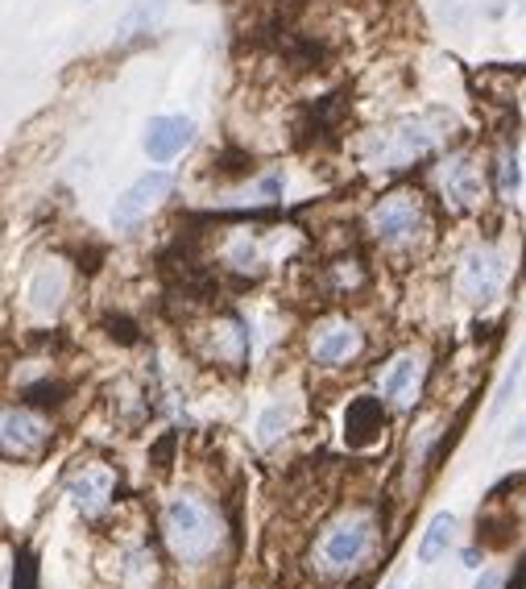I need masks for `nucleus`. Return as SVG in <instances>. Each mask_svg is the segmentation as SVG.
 I'll return each mask as SVG.
<instances>
[{
  "label": "nucleus",
  "instance_id": "f257e3e1",
  "mask_svg": "<svg viewBox=\"0 0 526 589\" xmlns=\"http://www.w3.org/2000/svg\"><path fill=\"white\" fill-rule=\"evenodd\" d=\"M162 536H166V548L187 561V565H200L216 552V543L224 536L220 527V515L207 507L204 498L195 495H179L166 502L162 511Z\"/></svg>",
  "mask_w": 526,
  "mask_h": 589
},
{
  "label": "nucleus",
  "instance_id": "f03ea898",
  "mask_svg": "<svg viewBox=\"0 0 526 589\" xmlns=\"http://www.w3.org/2000/svg\"><path fill=\"white\" fill-rule=\"evenodd\" d=\"M369 229L386 249H407L427 233V208L419 200V191H389L382 204H373Z\"/></svg>",
  "mask_w": 526,
  "mask_h": 589
},
{
  "label": "nucleus",
  "instance_id": "7ed1b4c3",
  "mask_svg": "<svg viewBox=\"0 0 526 589\" xmlns=\"http://www.w3.org/2000/svg\"><path fill=\"white\" fill-rule=\"evenodd\" d=\"M444 120L439 117H419V120H402V125H394L386 133H377L373 138V166H407L414 158H423V154H432L439 138L448 133V129H439Z\"/></svg>",
  "mask_w": 526,
  "mask_h": 589
},
{
  "label": "nucleus",
  "instance_id": "20e7f679",
  "mask_svg": "<svg viewBox=\"0 0 526 589\" xmlns=\"http://www.w3.org/2000/svg\"><path fill=\"white\" fill-rule=\"evenodd\" d=\"M505 283V258L498 254V245L480 241L473 245L464 261H460V295L469 304H489Z\"/></svg>",
  "mask_w": 526,
  "mask_h": 589
},
{
  "label": "nucleus",
  "instance_id": "39448f33",
  "mask_svg": "<svg viewBox=\"0 0 526 589\" xmlns=\"http://www.w3.org/2000/svg\"><path fill=\"white\" fill-rule=\"evenodd\" d=\"M369 518H344L336 523L320 543V561L328 573H348L352 565H361V556L369 552Z\"/></svg>",
  "mask_w": 526,
  "mask_h": 589
},
{
  "label": "nucleus",
  "instance_id": "423d86ee",
  "mask_svg": "<svg viewBox=\"0 0 526 589\" xmlns=\"http://www.w3.org/2000/svg\"><path fill=\"white\" fill-rule=\"evenodd\" d=\"M175 188V175H166V170H150V175H141L133 188L125 191L120 200H116L113 208V225L116 229H129V225H138L141 216H150L158 208L162 200L170 195Z\"/></svg>",
  "mask_w": 526,
  "mask_h": 589
},
{
  "label": "nucleus",
  "instance_id": "0eeeda50",
  "mask_svg": "<svg viewBox=\"0 0 526 589\" xmlns=\"http://www.w3.org/2000/svg\"><path fill=\"white\" fill-rule=\"evenodd\" d=\"M439 191H444L448 208H457V213L477 208V204H480V170H477V163H473L469 154H452V158H444V166H439Z\"/></svg>",
  "mask_w": 526,
  "mask_h": 589
},
{
  "label": "nucleus",
  "instance_id": "6e6552de",
  "mask_svg": "<svg viewBox=\"0 0 526 589\" xmlns=\"http://www.w3.org/2000/svg\"><path fill=\"white\" fill-rule=\"evenodd\" d=\"M195 138V120L191 117H154L145 129V154L154 163H170L175 154H183Z\"/></svg>",
  "mask_w": 526,
  "mask_h": 589
},
{
  "label": "nucleus",
  "instance_id": "1a4fd4ad",
  "mask_svg": "<svg viewBox=\"0 0 526 589\" xmlns=\"http://www.w3.org/2000/svg\"><path fill=\"white\" fill-rule=\"evenodd\" d=\"M50 427L42 415H34V411H25V407H9L4 411V452L9 457H29V452H38V448L47 445Z\"/></svg>",
  "mask_w": 526,
  "mask_h": 589
},
{
  "label": "nucleus",
  "instance_id": "9d476101",
  "mask_svg": "<svg viewBox=\"0 0 526 589\" xmlns=\"http://www.w3.org/2000/svg\"><path fill=\"white\" fill-rule=\"evenodd\" d=\"M67 495L79 515H100L108 507V495H113V473L100 470V465H88V470H79L70 477Z\"/></svg>",
  "mask_w": 526,
  "mask_h": 589
},
{
  "label": "nucleus",
  "instance_id": "9b49d317",
  "mask_svg": "<svg viewBox=\"0 0 526 589\" xmlns=\"http://www.w3.org/2000/svg\"><path fill=\"white\" fill-rule=\"evenodd\" d=\"M311 354H316L320 366H341V361L361 354V332L352 329V324H328V329L316 336Z\"/></svg>",
  "mask_w": 526,
  "mask_h": 589
},
{
  "label": "nucleus",
  "instance_id": "f8f14e48",
  "mask_svg": "<svg viewBox=\"0 0 526 589\" xmlns=\"http://www.w3.org/2000/svg\"><path fill=\"white\" fill-rule=\"evenodd\" d=\"M419 357L402 354L389 361V370L382 374V399L394 402V407H407L414 399V386H419Z\"/></svg>",
  "mask_w": 526,
  "mask_h": 589
},
{
  "label": "nucleus",
  "instance_id": "ddd939ff",
  "mask_svg": "<svg viewBox=\"0 0 526 589\" xmlns=\"http://www.w3.org/2000/svg\"><path fill=\"white\" fill-rule=\"evenodd\" d=\"M266 261H270V254H266L257 233H232L224 241V266L236 270V274H261Z\"/></svg>",
  "mask_w": 526,
  "mask_h": 589
},
{
  "label": "nucleus",
  "instance_id": "4468645a",
  "mask_svg": "<svg viewBox=\"0 0 526 589\" xmlns=\"http://www.w3.org/2000/svg\"><path fill=\"white\" fill-rule=\"evenodd\" d=\"M211 354H216V361H224V366H241L249 357V329L236 316L211 324Z\"/></svg>",
  "mask_w": 526,
  "mask_h": 589
},
{
  "label": "nucleus",
  "instance_id": "2eb2a0df",
  "mask_svg": "<svg viewBox=\"0 0 526 589\" xmlns=\"http://www.w3.org/2000/svg\"><path fill=\"white\" fill-rule=\"evenodd\" d=\"M166 4H170V0H133V4L125 9L120 25H116V42H133L141 34H150V29L162 22Z\"/></svg>",
  "mask_w": 526,
  "mask_h": 589
},
{
  "label": "nucleus",
  "instance_id": "dca6fc26",
  "mask_svg": "<svg viewBox=\"0 0 526 589\" xmlns=\"http://www.w3.org/2000/svg\"><path fill=\"white\" fill-rule=\"evenodd\" d=\"M63 291H67V274H63V266H42V270H38V279H34V286H29V295H34V307H38V311H59Z\"/></svg>",
  "mask_w": 526,
  "mask_h": 589
},
{
  "label": "nucleus",
  "instance_id": "f3484780",
  "mask_svg": "<svg viewBox=\"0 0 526 589\" xmlns=\"http://www.w3.org/2000/svg\"><path fill=\"white\" fill-rule=\"evenodd\" d=\"M452 536H457V518L435 515L432 523H427V532H423V540H419V561H423V565H435V561L448 552Z\"/></svg>",
  "mask_w": 526,
  "mask_h": 589
},
{
  "label": "nucleus",
  "instance_id": "a211bd4d",
  "mask_svg": "<svg viewBox=\"0 0 526 589\" xmlns=\"http://www.w3.org/2000/svg\"><path fill=\"white\" fill-rule=\"evenodd\" d=\"M523 374H526V345H523V354L514 357V366L505 370L502 386H498V399H493V411H502L505 402H510V395H514V386H518V377Z\"/></svg>",
  "mask_w": 526,
  "mask_h": 589
},
{
  "label": "nucleus",
  "instance_id": "6ab92c4d",
  "mask_svg": "<svg viewBox=\"0 0 526 589\" xmlns=\"http://www.w3.org/2000/svg\"><path fill=\"white\" fill-rule=\"evenodd\" d=\"M518 183H523V170H518V154H514V150H505V154H502V166H498V188H502V195H514V191H518Z\"/></svg>",
  "mask_w": 526,
  "mask_h": 589
},
{
  "label": "nucleus",
  "instance_id": "aec40b11",
  "mask_svg": "<svg viewBox=\"0 0 526 589\" xmlns=\"http://www.w3.org/2000/svg\"><path fill=\"white\" fill-rule=\"evenodd\" d=\"M286 420H291V411H286L282 402H274V407L261 415V424H257L261 427V432H257V436H261V445H270L278 432H286Z\"/></svg>",
  "mask_w": 526,
  "mask_h": 589
},
{
  "label": "nucleus",
  "instance_id": "412c9836",
  "mask_svg": "<svg viewBox=\"0 0 526 589\" xmlns=\"http://www.w3.org/2000/svg\"><path fill=\"white\" fill-rule=\"evenodd\" d=\"M473 589H502V573H498V568H485Z\"/></svg>",
  "mask_w": 526,
  "mask_h": 589
},
{
  "label": "nucleus",
  "instance_id": "4be33fe9",
  "mask_svg": "<svg viewBox=\"0 0 526 589\" xmlns=\"http://www.w3.org/2000/svg\"><path fill=\"white\" fill-rule=\"evenodd\" d=\"M502 9H514V13H523L526 0H498V4H493V13H502Z\"/></svg>",
  "mask_w": 526,
  "mask_h": 589
},
{
  "label": "nucleus",
  "instance_id": "5701e85b",
  "mask_svg": "<svg viewBox=\"0 0 526 589\" xmlns=\"http://www.w3.org/2000/svg\"><path fill=\"white\" fill-rule=\"evenodd\" d=\"M510 445H526V420H523V427H518V432L510 436Z\"/></svg>",
  "mask_w": 526,
  "mask_h": 589
},
{
  "label": "nucleus",
  "instance_id": "b1692460",
  "mask_svg": "<svg viewBox=\"0 0 526 589\" xmlns=\"http://www.w3.org/2000/svg\"><path fill=\"white\" fill-rule=\"evenodd\" d=\"M389 589H402V586H389Z\"/></svg>",
  "mask_w": 526,
  "mask_h": 589
}]
</instances>
